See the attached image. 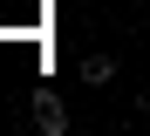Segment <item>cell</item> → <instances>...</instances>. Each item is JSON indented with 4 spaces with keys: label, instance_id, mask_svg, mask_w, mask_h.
Masks as SVG:
<instances>
[{
    "label": "cell",
    "instance_id": "obj_1",
    "mask_svg": "<svg viewBox=\"0 0 150 136\" xmlns=\"http://www.w3.org/2000/svg\"><path fill=\"white\" fill-rule=\"evenodd\" d=\"M34 129L41 136H68V102L55 89H34Z\"/></svg>",
    "mask_w": 150,
    "mask_h": 136
},
{
    "label": "cell",
    "instance_id": "obj_2",
    "mask_svg": "<svg viewBox=\"0 0 150 136\" xmlns=\"http://www.w3.org/2000/svg\"><path fill=\"white\" fill-rule=\"evenodd\" d=\"M82 82H96V89L116 82V61H109V54H82Z\"/></svg>",
    "mask_w": 150,
    "mask_h": 136
}]
</instances>
